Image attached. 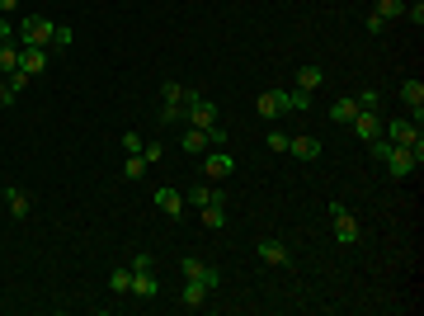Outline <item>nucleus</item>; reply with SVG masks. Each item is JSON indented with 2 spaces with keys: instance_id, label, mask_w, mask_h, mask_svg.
Instances as JSON below:
<instances>
[{
  "instance_id": "1",
  "label": "nucleus",
  "mask_w": 424,
  "mask_h": 316,
  "mask_svg": "<svg viewBox=\"0 0 424 316\" xmlns=\"http://www.w3.org/2000/svg\"><path fill=\"white\" fill-rule=\"evenodd\" d=\"M368 151H373V160H377L387 175H392V179H410V175L424 165V151L396 146V142H387V137H373V142H368Z\"/></svg>"
},
{
  "instance_id": "2",
  "label": "nucleus",
  "mask_w": 424,
  "mask_h": 316,
  "mask_svg": "<svg viewBox=\"0 0 424 316\" xmlns=\"http://www.w3.org/2000/svg\"><path fill=\"white\" fill-rule=\"evenodd\" d=\"M198 99V90L193 85H184V80H160V123H188V104Z\"/></svg>"
},
{
  "instance_id": "3",
  "label": "nucleus",
  "mask_w": 424,
  "mask_h": 316,
  "mask_svg": "<svg viewBox=\"0 0 424 316\" xmlns=\"http://www.w3.org/2000/svg\"><path fill=\"white\" fill-rule=\"evenodd\" d=\"M52 29H57V24L47 15H24L15 38H19V48H47V43H52Z\"/></svg>"
},
{
  "instance_id": "4",
  "label": "nucleus",
  "mask_w": 424,
  "mask_h": 316,
  "mask_svg": "<svg viewBox=\"0 0 424 316\" xmlns=\"http://www.w3.org/2000/svg\"><path fill=\"white\" fill-rule=\"evenodd\" d=\"M424 118H392V123H382V137L396 146H410V151H424V132H420Z\"/></svg>"
},
{
  "instance_id": "5",
  "label": "nucleus",
  "mask_w": 424,
  "mask_h": 316,
  "mask_svg": "<svg viewBox=\"0 0 424 316\" xmlns=\"http://www.w3.org/2000/svg\"><path fill=\"white\" fill-rule=\"evenodd\" d=\"M151 265H156V260H151V255H137V260H132V298L137 302H146V298H156L160 293V284H156V274H151Z\"/></svg>"
},
{
  "instance_id": "6",
  "label": "nucleus",
  "mask_w": 424,
  "mask_h": 316,
  "mask_svg": "<svg viewBox=\"0 0 424 316\" xmlns=\"http://www.w3.org/2000/svg\"><path fill=\"white\" fill-rule=\"evenodd\" d=\"M330 222H335V241H340V246H359V241H363L359 217H354V213H349V208L340 203V198L330 203Z\"/></svg>"
},
{
  "instance_id": "7",
  "label": "nucleus",
  "mask_w": 424,
  "mask_h": 316,
  "mask_svg": "<svg viewBox=\"0 0 424 316\" xmlns=\"http://www.w3.org/2000/svg\"><path fill=\"white\" fill-rule=\"evenodd\" d=\"M179 269H184V279H193V284L212 288V293L221 288V269H217V265H207V260H193V255H184V260H179Z\"/></svg>"
},
{
  "instance_id": "8",
  "label": "nucleus",
  "mask_w": 424,
  "mask_h": 316,
  "mask_svg": "<svg viewBox=\"0 0 424 316\" xmlns=\"http://www.w3.org/2000/svg\"><path fill=\"white\" fill-rule=\"evenodd\" d=\"M203 175L217 184V179H226V175H236V156L226 151V146H212V151H203Z\"/></svg>"
},
{
  "instance_id": "9",
  "label": "nucleus",
  "mask_w": 424,
  "mask_h": 316,
  "mask_svg": "<svg viewBox=\"0 0 424 316\" xmlns=\"http://www.w3.org/2000/svg\"><path fill=\"white\" fill-rule=\"evenodd\" d=\"M255 255H259L264 265H293V251H288V241H278V236H264L255 246Z\"/></svg>"
},
{
  "instance_id": "10",
  "label": "nucleus",
  "mask_w": 424,
  "mask_h": 316,
  "mask_svg": "<svg viewBox=\"0 0 424 316\" xmlns=\"http://www.w3.org/2000/svg\"><path fill=\"white\" fill-rule=\"evenodd\" d=\"M354 137H359V142H373V137H382V113L377 109H359V118H354Z\"/></svg>"
},
{
  "instance_id": "11",
  "label": "nucleus",
  "mask_w": 424,
  "mask_h": 316,
  "mask_svg": "<svg viewBox=\"0 0 424 316\" xmlns=\"http://www.w3.org/2000/svg\"><path fill=\"white\" fill-rule=\"evenodd\" d=\"M156 208L165 213V217H184V189H174V184H165V189H156Z\"/></svg>"
},
{
  "instance_id": "12",
  "label": "nucleus",
  "mask_w": 424,
  "mask_h": 316,
  "mask_svg": "<svg viewBox=\"0 0 424 316\" xmlns=\"http://www.w3.org/2000/svg\"><path fill=\"white\" fill-rule=\"evenodd\" d=\"M188 127H217V104L198 95L193 104H188Z\"/></svg>"
},
{
  "instance_id": "13",
  "label": "nucleus",
  "mask_w": 424,
  "mask_h": 316,
  "mask_svg": "<svg viewBox=\"0 0 424 316\" xmlns=\"http://www.w3.org/2000/svg\"><path fill=\"white\" fill-rule=\"evenodd\" d=\"M288 156H297V160H321V142H316L311 132H297V137H288Z\"/></svg>"
},
{
  "instance_id": "14",
  "label": "nucleus",
  "mask_w": 424,
  "mask_h": 316,
  "mask_svg": "<svg viewBox=\"0 0 424 316\" xmlns=\"http://www.w3.org/2000/svg\"><path fill=\"white\" fill-rule=\"evenodd\" d=\"M5 208H10V217H15V222H24V217L33 213V198H29V189L10 184V189H5Z\"/></svg>"
},
{
  "instance_id": "15",
  "label": "nucleus",
  "mask_w": 424,
  "mask_h": 316,
  "mask_svg": "<svg viewBox=\"0 0 424 316\" xmlns=\"http://www.w3.org/2000/svg\"><path fill=\"white\" fill-rule=\"evenodd\" d=\"M401 99H406V109L415 113V118H424V80H401Z\"/></svg>"
},
{
  "instance_id": "16",
  "label": "nucleus",
  "mask_w": 424,
  "mask_h": 316,
  "mask_svg": "<svg viewBox=\"0 0 424 316\" xmlns=\"http://www.w3.org/2000/svg\"><path fill=\"white\" fill-rule=\"evenodd\" d=\"M19 71H24V76H43V71H47V48H24V52H19Z\"/></svg>"
},
{
  "instance_id": "17",
  "label": "nucleus",
  "mask_w": 424,
  "mask_h": 316,
  "mask_svg": "<svg viewBox=\"0 0 424 316\" xmlns=\"http://www.w3.org/2000/svg\"><path fill=\"white\" fill-rule=\"evenodd\" d=\"M188 203H193V208L226 203V189H212V179H207V184H193V189H188Z\"/></svg>"
},
{
  "instance_id": "18",
  "label": "nucleus",
  "mask_w": 424,
  "mask_h": 316,
  "mask_svg": "<svg viewBox=\"0 0 424 316\" xmlns=\"http://www.w3.org/2000/svg\"><path fill=\"white\" fill-rule=\"evenodd\" d=\"M207 298H212V288H203V284H193V279H184V293H179V302H184L188 312L207 307Z\"/></svg>"
},
{
  "instance_id": "19",
  "label": "nucleus",
  "mask_w": 424,
  "mask_h": 316,
  "mask_svg": "<svg viewBox=\"0 0 424 316\" xmlns=\"http://www.w3.org/2000/svg\"><path fill=\"white\" fill-rule=\"evenodd\" d=\"M330 123H354V118H359V99L354 95H345V99H335V104H330V113H326Z\"/></svg>"
},
{
  "instance_id": "20",
  "label": "nucleus",
  "mask_w": 424,
  "mask_h": 316,
  "mask_svg": "<svg viewBox=\"0 0 424 316\" xmlns=\"http://www.w3.org/2000/svg\"><path fill=\"white\" fill-rule=\"evenodd\" d=\"M278 99H283V113H307L311 109V95H307V90H278Z\"/></svg>"
},
{
  "instance_id": "21",
  "label": "nucleus",
  "mask_w": 424,
  "mask_h": 316,
  "mask_svg": "<svg viewBox=\"0 0 424 316\" xmlns=\"http://www.w3.org/2000/svg\"><path fill=\"white\" fill-rule=\"evenodd\" d=\"M255 113H259V118H283V99H278V90H264V95L255 99Z\"/></svg>"
},
{
  "instance_id": "22",
  "label": "nucleus",
  "mask_w": 424,
  "mask_h": 316,
  "mask_svg": "<svg viewBox=\"0 0 424 316\" xmlns=\"http://www.w3.org/2000/svg\"><path fill=\"white\" fill-rule=\"evenodd\" d=\"M19 38H10V43H0V76H10V71H19Z\"/></svg>"
},
{
  "instance_id": "23",
  "label": "nucleus",
  "mask_w": 424,
  "mask_h": 316,
  "mask_svg": "<svg viewBox=\"0 0 424 316\" xmlns=\"http://www.w3.org/2000/svg\"><path fill=\"white\" fill-rule=\"evenodd\" d=\"M109 288H113V298H132V269H113L109 274Z\"/></svg>"
},
{
  "instance_id": "24",
  "label": "nucleus",
  "mask_w": 424,
  "mask_h": 316,
  "mask_svg": "<svg viewBox=\"0 0 424 316\" xmlns=\"http://www.w3.org/2000/svg\"><path fill=\"white\" fill-rule=\"evenodd\" d=\"M373 15H377V19H387V24H392V19H406V0H377Z\"/></svg>"
},
{
  "instance_id": "25",
  "label": "nucleus",
  "mask_w": 424,
  "mask_h": 316,
  "mask_svg": "<svg viewBox=\"0 0 424 316\" xmlns=\"http://www.w3.org/2000/svg\"><path fill=\"white\" fill-rule=\"evenodd\" d=\"M321 80H326V71H321V66H302V71H297V90H307V95H311V90H321Z\"/></svg>"
},
{
  "instance_id": "26",
  "label": "nucleus",
  "mask_w": 424,
  "mask_h": 316,
  "mask_svg": "<svg viewBox=\"0 0 424 316\" xmlns=\"http://www.w3.org/2000/svg\"><path fill=\"white\" fill-rule=\"evenodd\" d=\"M123 179H132V184H137V179H146V160H141V151H132V156L123 160Z\"/></svg>"
},
{
  "instance_id": "27",
  "label": "nucleus",
  "mask_w": 424,
  "mask_h": 316,
  "mask_svg": "<svg viewBox=\"0 0 424 316\" xmlns=\"http://www.w3.org/2000/svg\"><path fill=\"white\" fill-rule=\"evenodd\" d=\"M203 227H226V203H207L203 208Z\"/></svg>"
},
{
  "instance_id": "28",
  "label": "nucleus",
  "mask_w": 424,
  "mask_h": 316,
  "mask_svg": "<svg viewBox=\"0 0 424 316\" xmlns=\"http://www.w3.org/2000/svg\"><path fill=\"white\" fill-rule=\"evenodd\" d=\"M71 43H76V29L57 24V29H52V43H47V48H71Z\"/></svg>"
},
{
  "instance_id": "29",
  "label": "nucleus",
  "mask_w": 424,
  "mask_h": 316,
  "mask_svg": "<svg viewBox=\"0 0 424 316\" xmlns=\"http://www.w3.org/2000/svg\"><path fill=\"white\" fill-rule=\"evenodd\" d=\"M359 109H382V90H373V85H368V90H359Z\"/></svg>"
},
{
  "instance_id": "30",
  "label": "nucleus",
  "mask_w": 424,
  "mask_h": 316,
  "mask_svg": "<svg viewBox=\"0 0 424 316\" xmlns=\"http://www.w3.org/2000/svg\"><path fill=\"white\" fill-rule=\"evenodd\" d=\"M160 156H165V146H160V142H146V146H141V160H146V165H160Z\"/></svg>"
},
{
  "instance_id": "31",
  "label": "nucleus",
  "mask_w": 424,
  "mask_h": 316,
  "mask_svg": "<svg viewBox=\"0 0 424 316\" xmlns=\"http://www.w3.org/2000/svg\"><path fill=\"white\" fill-rule=\"evenodd\" d=\"M406 19L420 29V24H424V0H406Z\"/></svg>"
},
{
  "instance_id": "32",
  "label": "nucleus",
  "mask_w": 424,
  "mask_h": 316,
  "mask_svg": "<svg viewBox=\"0 0 424 316\" xmlns=\"http://www.w3.org/2000/svg\"><path fill=\"white\" fill-rule=\"evenodd\" d=\"M141 146H146V142H141V132H123V151H127V156L141 151Z\"/></svg>"
},
{
  "instance_id": "33",
  "label": "nucleus",
  "mask_w": 424,
  "mask_h": 316,
  "mask_svg": "<svg viewBox=\"0 0 424 316\" xmlns=\"http://www.w3.org/2000/svg\"><path fill=\"white\" fill-rule=\"evenodd\" d=\"M15 99H19V90L10 85V80H0V109H5V104H15Z\"/></svg>"
},
{
  "instance_id": "34",
  "label": "nucleus",
  "mask_w": 424,
  "mask_h": 316,
  "mask_svg": "<svg viewBox=\"0 0 424 316\" xmlns=\"http://www.w3.org/2000/svg\"><path fill=\"white\" fill-rule=\"evenodd\" d=\"M269 151H288V132L274 127V132H269Z\"/></svg>"
},
{
  "instance_id": "35",
  "label": "nucleus",
  "mask_w": 424,
  "mask_h": 316,
  "mask_svg": "<svg viewBox=\"0 0 424 316\" xmlns=\"http://www.w3.org/2000/svg\"><path fill=\"white\" fill-rule=\"evenodd\" d=\"M10 38H15V24H10V19L0 15V43H10Z\"/></svg>"
},
{
  "instance_id": "36",
  "label": "nucleus",
  "mask_w": 424,
  "mask_h": 316,
  "mask_svg": "<svg viewBox=\"0 0 424 316\" xmlns=\"http://www.w3.org/2000/svg\"><path fill=\"white\" fill-rule=\"evenodd\" d=\"M19 0H0V15H10V10H15Z\"/></svg>"
}]
</instances>
